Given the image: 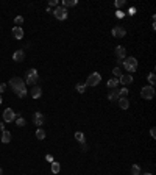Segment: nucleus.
Instances as JSON below:
<instances>
[{
  "instance_id": "29",
  "label": "nucleus",
  "mask_w": 156,
  "mask_h": 175,
  "mask_svg": "<svg viewBox=\"0 0 156 175\" xmlns=\"http://www.w3.org/2000/svg\"><path fill=\"white\" fill-rule=\"evenodd\" d=\"M120 91V97H126L128 95V89L126 88H122V89H119Z\"/></svg>"
},
{
  "instance_id": "7",
  "label": "nucleus",
  "mask_w": 156,
  "mask_h": 175,
  "mask_svg": "<svg viewBox=\"0 0 156 175\" xmlns=\"http://www.w3.org/2000/svg\"><path fill=\"white\" fill-rule=\"evenodd\" d=\"M16 117H17V116H16V113L11 108H6L3 111V120H5V122H13V120H16Z\"/></svg>"
},
{
  "instance_id": "13",
  "label": "nucleus",
  "mask_w": 156,
  "mask_h": 175,
  "mask_svg": "<svg viewBox=\"0 0 156 175\" xmlns=\"http://www.w3.org/2000/svg\"><path fill=\"white\" fill-rule=\"evenodd\" d=\"M13 36L16 39H22L24 38V30H22V27H14L13 28Z\"/></svg>"
},
{
  "instance_id": "39",
  "label": "nucleus",
  "mask_w": 156,
  "mask_h": 175,
  "mask_svg": "<svg viewBox=\"0 0 156 175\" xmlns=\"http://www.w3.org/2000/svg\"><path fill=\"white\" fill-rule=\"evenodd\" d=\"M141 175H153V174H150V172H145V174H141Z\"/></svg>"
},
{
  "instance_id": "14",
  "label": "nucleus",
  "mask_w": 156,
  "mask_h": 175,
  "mask_svg": "<svg viewBox=\"0 0 156 175\" xmlns=\"http://www.w3.org/2000/svg\"><path fill=\"white\" fill-rule=\"evenodd\" d=\"M131 81H133V77L128 74H122V77L119 78V83H122V85H130Z\"/></svg>"
},
{
  "instance_id": "11",
  "label": "nucleus",
  "mask_w": 156,
  "mask_h": 175,
  "mask_svg": "<svg viewBox=\"0 0 156 175\" xmlns=\"http://www.w3.org/2000/svg\"><path fill=\"white\" fill-rule=\"evenodd\" d=\"M33 122H35V125H44L46 117H44L42 113H35V116H33Z\"/></svg>"
},
{
  "instance_id": "16",
  "label": "nucleus",
  "mask_w": 156,
  "mask_h": 175,
  "mask_svg": "<svg viewBox=\"0 0 156 175\" xmlns=\"http://www.w3.org/2000/svg\"><path fill=\"white\" fill-rule=\"evenodd\" d=\"M41 94H42V89H41L38 85L31 88V97H33V98H39V97H41Z\"/></svg>"
},
{
  "instance_id": "2",
  "label": "nucleus",
  "mask_w": 156,
  "mask_h": 175,
  "mask_svg": "<svg viewBox=\"0 0 156 175\" xmlns=\"http://www.w3.org/2000/svg\"><path fill=\"white\" fill-rule=\"evenodd\" d=\"M25 75H27L25 77V83L30 85V86H36V83H38V70L36 69H28Z\"/></svg>"
},
{
  "instance_id": "21",
  "label": "nucleus",
  "mask_w": 156,
  "mask_h": 175,
  "mask_svg": "<svg viewBox=\"0 0 156 175\" xmlns=\"http://www.w3.org/2000/svg\"><path fill=\"white\" fill-rule=\"evenodd\" d=\"M36 138H38L39 141H42L44 138H46V131H44L42 128H38V131H36Z\"/></svg>"
},
{
  "instance_id": "17",
  "label": "nucleus",
  "mask_w": 156,
  "mask_h": 175,
  "mask_svg": "<svg viewBox=\"0 0 156 175\" xmlns=\"http://www.w3.org/2000/svg\"><path fill=\"white\" fill-rule=\"evenodd\" d=\"M9 141H11V133L8 130H3L2 131V142H3V144H8Z\"/></svg>"
},
{
  "instance_id": "24",
  "label": "nucleus",
  "mask_w": 156,
  "mask_h": 175,
  "mask_svg": "<svg viewBox=\"0 0 156 175\" xmlns=\"http://www.w3.org/2000/svg\"><path fill=\"white\" fill-rule=\"evenodd\" d=\"M131 175H141V167H139L137 164H134V166L131 167Z\"/></svg>"
},
{
  "instance_id": "15",
  "label": "nucleus",
  "mask_w": 156,
  "mask_h": 175,
  "mask_svg": "<svg viewBox=\"0 0 156 175\" xmlns=\"http://www.w3.org/2000/svg\"><path fill=\"white\" fill-rule=\"evenodd\" d=\"M117 103H119V106L122 109H128V108H130V102H128L126 97H120L119 100H117Z\"/></svg>"
},
{
  "instance_id": "35",
  "label": "nucleus",
  "mask_w": 156,
  "mask_h": 175,
  "mask_svg": "<svg viewBox=\"0 0 156 175\" xmlns=\"http://www.w3.org/2000/svg\"><path fill=\"white\" fill-rule=\"evenodd\" d=\"M46 160H47V161H50V163H53V161H55L52 155H47V156H46Z\"/></svg>"
},
{
  "instance_id": "10",
  "label": "nucleus",
  "mask_w": 156,
  "mask_h": 175,
  "mask_svg": "<svg viewBox=\"0 0 156 175\" xmlns=\"http://www.w3.org/2000/svg\"><path fill=\"white\" fill-rule=\"evenodd\" d=\"M116 56H117V59H119V61L125 59V56H126V50H125V47L117 46V47H116Z\"/></svg>"
},
{
  "instance_id": "34",
  "label": "nucleus",
  "mask_w": 156,
  "mask_h": 175,
  "mask_svg": "<svg viewBox=\"0 0 156 175\" xmlns=\"http://www.w3.org/2000/svg\"><path fill=\"white\" fill-rule=\"evenodd\" d=\"M150 136H152V138H156V130H155V128L150 130Z\"/></svg>"
},
{
  "instance_id": "19",
  "label": "nucleus",
  "mask_w": 156,
  "mask_h": 175,
  "mask_svg": "<svg viewBox=\"0 0 156 175\" xmlns=\"http://www.w3.org/2000/svg\"><path fill=\"white\" fill-rule=\"evenodd\" d=\"M77 3H78L77 0H64V2H63V7H64L66 9H67L69 7H75Z\"/></svg>"
},
{
  "instance_id": "12",
  "label": "nucleus",
  "mask_w": 156,
  "mask_h": 175,
  "mask_svg": "<svg viewBox=\"0 0 156 175\" xmlns=\"http://www.w3.org/2000/svg\"><path fill=\"white\" fill-rule=\"evenodd\" d=\"M24 58H25V53H24V50H16L14 52V55H13V59H14V63H22L24 61Z\"/></svg>"
},
{
  "instance_id": "31",
  "label": "nucleus",
  "mask_w": 156,
  "mask_h": 175,
  "mask_svg": "<svg viewBox=\"0 0 156 175\" xmlns=\"http://www.w3.org/2000/svg\"><path fill=\"white\" fill-rule=\"evenodd\" d=\"M116 16H117V17H124V16H125V13H124V11H122V9H117Z\"/></svg>"
},
{
  "instance_id": "38",
  "label": "nucleus",
  "mask_w": 156,
  "mask_h": 175,
  "mask_svg": "<svg viewBox=\"0 0 156 175\" xmlns=\"http://www.w3.org/2000/svg\"><path fill=\"white\" fill-rule=\"evenodd\" d=\"M3 130H5V124L0 122V131H3Z\"/></svg>"
},
{
  "instance_id": "5",
  "label": "nucleus",
  "mask_w": 156,
  "mask_h": 175,
  "mask_svg": "<svg viewBox=\"0 0 156 175\" xmlns=\"http://www.w3.org/2000/svg\"><path fill=\"white\" fill-rule=\"evenodd\" d=\"M141 97L145 98V100H152V98L155 97V88H153V86H145V88H142Z\"/></svg>"
},
{
  "instance_id": "33",
  "label": "nucleus",
  "mask_w": 156,
  "mask_h": 175,
  "mask_svg": "<svg viewBox=\"0 0 156 175\" xmlns=\"http://www.w3.org/2000/svg\"><path fill=\"white\" fill-rule=\"evenodd\" d=\"M48 5H50V7H58V2H56V0H50Z\"/></svg>"
},
{
  "instance_id": "28",
  "label": "nucleus",
  "mask_w": 156,
  "mask_h": 175,
  "mask_svg": "<svg viewBox=\"0 0 156 175\" xmlns=\"http://www.w3.org/2000/svg\"><path fill=\"white\" fill-rule=\"evenodd\" d=\"M16 124H17L19 127H24V125H25V119L24 117H16Z\"/></svg>"
},
{
  "instance_id": "36",
  "label": "nucleus",
  "mask_w": 156,
  "mask_h": 175,
  "mask_svg": "<svg viewBox=\"0 0 156 175\" xmlns=\"http://www.w3.org/2000/svg\"><path fill=\"white\" fill-rule=\"evenodd\" d=\"M128 13H130L131 16H134V14H136V8H130V11H128Z\"/></svg>"
},
{
  "instance_id": "9",
  "label": "nucleus",
  "mask_w": 156,
  "mask_h": 175,
  "mask_svg": "<svg viewBox=\"0 0 156 175\" xmlns=\"http://www.w3.org/2000/svg\"><path fill=\"white\" fill-rule=\"evenodd\" d=\"M119 98H120V91H119V88H114V89L109 91V94H108V100H109V102H117Z\"/></svg>"
},
{
  "instance_id": "4",
  "label": "nucleus",
  "mask_w": 156,
  "mask_h": 175,
  "mask_svg": "<svg viewBox=\"0 0 156 175\" xmlns=\"http://www.w3.org/2000/svg\"><path fill=\"white\" fill-rule=\"evenodd\" d=\"M100 81H102V75H100L98 72H92L91 75L87 77V80H86V86H97Z\"/></svg>"
},
{
  "instance_id": "8",
  "label": "nucleus",
  "mask_w": 156,
  "mask_h": 175,
  "mask_svg": "<svg viewBox=\"0 0 156 175\" xmlns=\"http://www.w3.org/2000/svg\"><path fill=\"white\" fill-rule=\"evenodd\" d=\"M111 33H113L114 38H124V36L126 35V30L124 28V27H120V25H116Z\"/></svg>"
},
{
  "instance_id": "32",
  "label": "nucleus",
  "mask_w": 156,
  "mask_h": 175,
  "mask_svg": "<svg viewBox=\"0 0 156 175\" xmlns=\"http://www.w3.org/2000/svg\"><path fill=\"white\" fill-rule=\"evenodd\" d=\"M5 91H6V83H2V85H0V94L5 92Z\"/></svg>"
},
{
  "instance_id": "30",
  "label": "nucleus",
  "mask_w": 156,
  "mask_h": 175,
  "mask_svg": "<svg viewBox=\"0 0 156 175\" xmlns=\"http://www.w3.org/2000/svg\"><path fill=\"white\" fill-rule=\"evenodd\" d=\"M124 5H125L124 0H116V7H117V8H122Z\"/></svg>"
},
{
  "instance_id": "40",
  "label": "nucleus",
  "mask_w": 156,
  "mask_h": 175,
  "mask_svg": "<svg viewBox=\"0 0 156 175\" xmlns=\"http://www.w3.org/2000/svg\"><path fill=\"white\" fill-rule=\"evenodd\" d=\"M2 172H3V169H2V167H0V175H2Z\"/></svg>"
},
{
  "instance_id": "26",
  "label": "nucleus",
  "mask_w": 156,
  "mask_h": 175,
  "mask_svg": "<svg viewBox=\"0 0 156 175\" xmlns=\"http://www.w3.org/2000/svg\"><path fill=\"white\" fill-rule=\"evenodd\" d=\"M14 22H16V27H20L24 24V17H22V16H17V17L14 19Z\"/></svg>"
},
{
  "instance_id": "27",
  "label": "nucleus",
  "mask_w": 156,
  "mask_h": 175,
  "mask_svg": "<svg viewBox=\"0 0 156 175\" xmlns=\"http://www.w3.org/2000/svg\"><path fill=\"white\" fill-rule=\"evenodd\" d=\"M148 81H150V86H153L155 85V81H156V77H155V72H152L148 75Z\"/></svg>"
},
{
  "instance_id": "25",
  "label": "nucleus",
  "mask_w": 156,
  "mask_h": 175,
  "mask_svg": "<svg viewBox=\"0 0 156 175\" xmlns=\"http://www.w3.org/2000/svg\"><path fill=\"white\" fill-rule=\"evenodd\" d=\"M75 88H77V91H78V92H81V94L86 91V85H83V83H78Z\"/></svg>"
},
{
  "instance_id": "23",
  "label": "nucleus",
  "mask_w": 156,
  "mask_h": 175,
  "mask_svg": "<svg viewBox=\"0 0 156 175\" xmlns=\"http://www.w3.org/2000/svg\"><path fill=\"white\" fill-rule=\"evenodd\" d=\"M75 139L81 144V142H84V135H83L81 131H77V133H75Z\"/></svg>"
},
{
  "instance_id": "18",
  "label": "nucleus",
  "mask_w": 156,
  "mask_h": 175,
  "mask_svg": "<svg viewBox=\"0 0 156 175\" xmlns=\"http://www.w3.org/2000/svg\"><path fill=\"white\" fill-rule=\"evenodd\" d=\"M59 171H61V164L58 161H53L52 163V172L53 174H59Z\"/></svg>"
},
{
  "instance_id": "41",
  "label": "nucleus",
  "mask_w": 156,
  "mask_h": 175,
  "mask_svg": "<svg viewBox=\"0 0 156 175\" xmlns=\"http://www.w3.org/2000/svg\"><path fill=\"white\" fill-rule=\"evenodd\" d=\"M2 102H3V100H2V97H0V105H2Z\"/></svg>"
},
{
  "instance_id": "22",
  "label": "nucleus",
  "mask_w": 156,
  "mask_h": 175,
  "mask_svg": "<svg viewBox=\"0 0 156 175\" xmlns=\"http://www.w3.org/2000/svg\"><path fill=\"white\" fill-rule=\"evenodd\" d=\"M113 75H116L114 78L119 80L120 77H122V69H120V67H114V69H113Z\"/></svg>"
},
{
  "instance_id": "37",
  "label": "nucleus",
  "mask_w": 156,
  "mask_h": 175,
  "mask_svg": "<svg viewBox=\"0 0 156 175\" xmlns=\"http://www.w3.org/2000/svg\"><path fill=\"white\" fill-rule=\"evenodd\" d=\"M86 149H87L86 144H84V142H81V150H83V152H86Z\"/></svg>"
},
{
  "instance_id": "6",
  "label": "nucleus",
  "mask_w": 156,
  "mask_h": 175,
  "mask_svg": "<svg viewBox=\"0 0 156 175\" xmlns=\"http://www.w3.org/2000/svg\"><path fill=\"white\" fill-rule=\"evenodd\" d=\"M52 13L58 20H64L66 17H67V9H66L64 7H56V9L52 11Z\"/></svg>"
},
{
  "instance_id": "20",
  "label": "nucleus",
  "mask_w": 156,
  "mask_h": 175,
  "mask_svg": "<svg viewBox=\"0 0 156 175\" xmlns=\"http://www.w3.org/2000/svg\"><path fill=\"white\" fill-rule=\"evenodd\" d=\"M117 85H119V80H117V78H109L108 80V88H111V89L117 88Z\"/></svg>"
},
{
  "instance_id": "3",
  "label": "nucleus",
  "mask_w": 156,
  "mask_h": 175,
  "mask_svg": "<svg viewBox=\"0 0 156 175\" xmlns=\"http://www.w3.org/2000/svg\"><path fill=\"white\" fill-rule=\"evenodd\" d=\"M124 67H125V70H128V72H136V70H137V59L134 56L125 58Z\"/></svg>"
},
{
  "instance_id": "1",
  "label": "nucleus",
  "mask_w": 156,
  "mask_h": 175,
  "mask_svg": "<svg viewBox=\"0 0 156 175\" xmlns=\"http://www.w3.org/2000/svg\"><path fill=\"white\" fill-rule=\"evenodd\" d=\"M9 88L14 91V94L24 98L27 95V88H25V81L20 78V77H14V78L9 80Z\"/></svg>"
}]
</instances>
